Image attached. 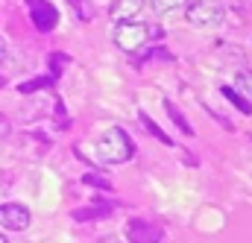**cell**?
I'll return each instance as SVG.
<instances>
[{
  "instance_id": "3",
  "label": "cell",
  "mask_w": 252,
  "mask_h": 243,
  "mask_svg": "<svg viewBox=\"0 0 252 243\" xmlns=\"http://www.w3.org/2000/svg\"><path fill=\"white\" fill-rule=\"evenodd\" d=\"M223 6L217 0H193L185 9V21L190 27H202V30H211V27H220L223 24Z\"/></svg>"
},
{
  "instance_id": "2",
  "label": "cell",
  "mask_w": 252,
  "mask_h": 243,
  "mask_svg": "<svg viewBox=\"0 0 252 243\" xmlns=\"http://www.w3.org/2000/svg\"><path fill=\"white\" fill-rule=\"evenodd\" d=\"M150 35H161L156 27H147V24H138V21H129V24H118L115 27V44L124 50V53H138L147 47Z\"/></svg>"
},
{
  "instance_id": "14",
  "label": "cell",
  "mask_w": 252,
  "mask_h": 243,
  "mask_svg": "<svg viewBox=\"0 0 252 243\" xmlns=\"http://www.w3.org/2000/svg\"><path fill=\"white\" fill-rule=\"evenodd\" d=\"M235 85H238L235 91H238V94H244V97L252 103V70H241V73H238V79H235Z\"/></svg>"
},
{
  "instance_id": "10",
  "label": "cell",
  "mask_w": 252,
  "mask_h": 243,
  "mask_svg": "<svg viewBox=\"0 0 252 243\" xmlns=\"http://www.w3.org/2000/svg\"><path fill=\"white\" fill-rule=\"evenodd\" d=\"M50 85H53V76H35V79L21 82L18 91H21V94H38V91H44V88H50Z\"/></svg>"
},
{
  "instance_id": "17",
  "label": "cell",
  "mask_w": 252,
  "mask_h": 243,
  "mask_svg": "<svg viewBox=\"0 0 252 243\" xmlns=\"http://www.w3.org/2000/svg\"><path fill=\"white\" fill-rule=\"evenodd\" d=\"M82 184H91V187H97V190H112V187H115L106 176H100V173H85V176H82Z\"/></svg>"
},
{
  "instance_id": "19",
  "label": "cell",
  "mask_w": 252,
  "mask_h": 243,
  "mask_svg": "<svg viewBox=\"0 0 252 243\" xmlns=\"http://www.w3.org/2000/svg\"><path fill=\"white\" fill-rule=\"evenodd\" d=\"M97 243H124V241H121L118 235H109V238H100V241H97Z\"/></svg>"
},
{
  "instance_id": "8",
  "label": "cell",
  "mask_w": 252,
  "mask_h": 243,
  "mask_svg": "<svg viewBox=\"0 0 252 243\" xmlns=\"http://www.w3.org/2000/svg\"><path fill=\"white\" fill-rule=\"evenodd\" d=\"M115 205L112 202H91L85 208H76L73 211V220L76 223H88V220H103V217H112Z\"/></svg>"
},
{
  "instance_id": "5",
  "label": "cell",
  "mask_w": 252,
  "mask_h": 243,
  "mask_svg": "<svg viewBox=\"0 0 252 243\" xmlns=\"http://www.w3.org/2000/svg\"><path fill=\"white\" fill-rule=\"evenodd\" d=\"M27 6H30V15H32L35 30H41V32L56 30V24H59V12H56L53 3H47V0H27Z\"/></svg>"
},
{
  "instance_id": "7",
  "label": "cell",
  "mask_w": 252,
  "mask_h": 243,
  "mask_svg": "<svg viewBox=\"0 0 252 243\" xmlns=\"http://www.w3.org/2000/svg\"><path fill=\"white\" fill-rule=\"evenodd\" d=\"M144 6H147V0H112L109 15H112V21H118V24H129L135 15H141Z\"/></svg>"
},
{
  "instance_id": "20",
  "label": "cell",
  "mask_w": 252,
  "mask_h": 243,
  "mask_svg": "<svg viewBox=\"0 0 252 243\" xmlns=\"http://www.w3.org/2000/svg\"><path fill=\"white\" fill-rule=\"evenodd\" d=\"M3 59H6V44L0 41V64H3Z\"/></svg>"
},
{
  "instance_id": "22",
  "label": "cell",
  "mask_w": 252,
  "mask_h": 243,
  "mask_svg": "<svg viewBox=\"0 0 252 243\" xmlns=\"http://www.w3.org/2000/svg\"><path fill=\"white\" fill-rule=\"evenodd\" d=\"M0 243H6V238H3V235H0Z\"/></svg>"
},
{
  "instance_id": "12",
  "label": "cell",
  "mask_w": 252,
  "mask_h": 243,
  "mask_svg": "<svg viewBox=\"0 0 252 243\" xmlns=\"http://www.w3.org/2000/svg\"><path fill=\"white\" fill-rule=\"evenodd\" d=\"M164 109H167V115H170V121L176 123V126H179V129L185 132V135H193V129H190V123L185 121V115H182V112L176 109V103H173V100H164Z\"/></svg>"
},
{
  "instance_id": "21",
  "label": "cell",
  "mask_w": 252,
  "mask_h": 243,
  "mask_svg": "<svg viewBox=\"0 0 252 243\" xmlns=\"http://www.w3.org/2000/svg\"><path fill=\"white\" fill-rule=\"evenodd\" d=\"M3 85H6V79H3V76H0V88H3Z\"/></svg>"
},
{
  "instance_id": "18",
  "label": "cell",
  "mask_w": 252,
  "mask_h": 243,
  "mask_svg": "<svg viewBox=\"0 0 252 243\" xmlns=\"http://www.w3.org/2000/svg\"><path fill=\"white\" fill-rule=\"evenodd\" d=\"M9 132H12V121L0 112V138H9Z\"/></svg>"
},
{
  "instance_id": "4",
  "label": "cell",
  "mask_w": 252,
  "mask_h": 243,
  "mask_svg": "<svg viewBox=\"0 0 252 243\" xmlns=\"http://www.w3.org/2000/svg\"><path fill=\"white\" fill-rule=\"evenodd\" d=\"M126 241L129 243H161L164 241V232L141 217H129L126 223Z\"/></svg>"
},
{
  "instance_id": "9",
  "label": "cell",
  "mask_w": 252,
  "mask_h": 243,
  "mask_svg": "<svg viewBox=\"0 0 252 243\" xmlns=\"http://www.w3.org/2000/svg\"><path fill=\"white\" fill-rule=\"evenodd\" d=\"M220 91H223V97H226V100H229V103H232L238 112H244V115H252V103L247 100V97H244V94H238L235 88H226V85H223Z\"/></svg>"
},
{
  "instance_id": "13",
  "label": "cell",
  "mask_w": 252,
  "mask_h": 243,
  "mask_svg": "<svg viewBox=\"0 0 252 243\" xmlns=\"http://www.w3.org/2000/svg\"><path fill=\"white\" fill-rule=\"evenodd\" d=\"M188 0H150V9L156 12V15H167V12H176V9H182Z\"/></svg>"
},
{
  "instance_id": "11",
  "label": "cell",
  "mask_w": 252,
  "mask_h": 243,
  "mask_svg": "<svg viewBox=\"0 0 252 243\" xmlns=\"http://www.w3.org/2000/svg\"><path fill=\"white\" fill-rule=\"evenodd\" d=\"M138 118H141V123H144V129H147V132H150L153 138H158L161 144H167V147H173V138H167V135H164V129H161L158 123H156V121H150V115H144V112H141Z\"/></svg>"
},
{
  "instance_id": "1",
  "label": "cell",
  "mask_w": 252,
  "mask_h": 243,
  "mask_svg": "<svg viewBox=\"0 0 252 243\" xmlns=\"http://www.w3.org/2000/svg\"><path fill=\"white\" fill-rule=\"evenodd\" d=\"M94 150H97V158L103 164H124V161H129L135 155V144L126 135V129H121V126H109L97 138V147Z\"/></svg>"
},
{
  "instance_id": "15",
  "label": "cell",
  "mask_w": 252,
  "mask_h": 243,
  "mask_svg": "<svg viewBox=\"0 0 252 243\" xmlns=\"http://www.w3.org/2000/svg\"><path fill=\"white\" fill-rule=\"evenodd\" d=\"M67 3L73 6V12H76L79 21H91L94 18V3L91 0H67Z\"/></svg>"
},
{
  "instance_id": "16",
  "label": "cell",
  "mask_w": 252,
  "mask_h": 243,
  "mask_svg": "<svg viewBox=\"0 0 252 243\" xmlns=\"http://www.w3.org/2000/svg\"><path fill=\"white\" fill-rule=\"evenodd\" d=\"M47 61H50V73H53V79H56V76H62V70L70 64V56H67V53H50Z\"/></svg>"
},
{
  "instance_id": "6",
  "label": "cell",
  "mask_w": 252,
  "mask_h": 243,
  "mask_svg": "<svg viewBox=\"0 0 252 243\" xmlns=\"http://www.w3.org/2000/svg\"><path fill=\"white\" fill-rule=\"evenodd\" d=\"M0 226L9 232H24L30 226V208L21 202H3L0 205Z\"/></svg>"
}]
</instances>
